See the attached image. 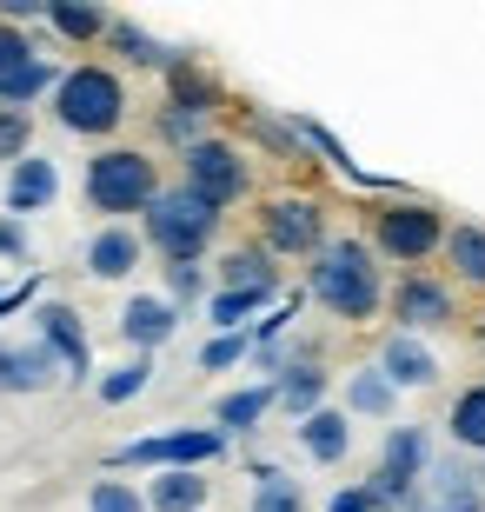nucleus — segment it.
Returning a JSON list of instances; mask_svg holds the SVG:
<instances>
[{
  "mask_svg": "<svg viewBox=\"0 0 485 512\" xmlns=\"http://www.w3.org/2000/svg\"><path fill=\"white\" fill-rule=\"evenodd\" d=\"M54 114L67 133H113L127 120V87L107 67H74L54 80Z\"/></svg>",
  "mask_w": 485,
  "mask_h": 512,
  "instance_id": "nucleus-2",
  "label": "nucleus"
},
{
  "mask_svg": "<svg viewBox=\"0 0 485 512\" xmlns=\"http://www.w3.org/2000/svg\"><path fill=\"white\" fill-rule=\"evenodd\" d=\"M313 293L333 306L339 320H366L379 313V266L359 240H326L319 247V266H313Z\"/></svg>",
  "mask_w": 485,
  "mask_h": 512,
  "instance_id": "nucleus-1",
  "label": "nucleus"
},
{
  "mask_svg": "<svg viewBox=\"0 0 485 512\" xmlns=\"http://www.w3.org/2000/svg\"><path fill=\"white\" fill-rule=\"evenodd\" d=\"M226 453V433L213 426H193V433H160V439H133L113 453V466H167V473H193L206 459Z\"/></svg>",
  "mask_w": 485,
  "mask_h": 512,
  "instance_id": "nucleus-5",
  "label": "nucleus"
},
{
  "mask_svg": "<svg viewBox=\"0 0 485 512\" xmlns=\"http://www.w3.org/2000/svg\"><path fill=\"white\" fill-rule=\"evenodd\" d=\"M419 466H426V433H419V426H399V433L386 439V453H379V479H373L379 506H386V499H412Z\"/></svg>",
  "mask_w": 485,
  "mask_h": 512,
  "instance_id": "nucleus-9",
  "label": "nucleus"
},
{
  "mask_svg": "<svg viewBox=\"0 0 485 512\" xmlns=\"http://www.w3.org/2000/svg\"><path fill=\"white\" fill-rule=\"evenodd\" d=\"M299 439H306V453L313 459H346V446H353V426H346V413H306L299 419Z\"/></svg>",
  "mask_w": 485,
  "mask_h": 512,
  "instance_id": "nucleus-19",
  "label": "nucleus"
},
{
  "mask_svg": "<svg viewBox=\"0 0 485 512\" xmlns=\"http://www.w3.org/2000/svg\"><path fill=\"white\" fill-rule=\"evenodd\" d=\"M167 286H173V300H193L200 293V266H167Z\"/></svg>",
  "mask_w": 485,
  "mask_h": 512,
  "instance_id": "nucleus-36",
  "label": "nucleus"
},
{
  "mask_svg": "<svg viewBox=\"0 0 485 512\" xmlns=\"http://www.w3.org/2000/svg\"><path fill=\"white\" fill-rule=\"evenodd\" d=\"M54 87V67L34 54V40H20L14 27H0V107H27L34 94H47Z\"/></svg>",
  "mask_w": 485,
  "mask_h": 512,
  "instance_id": "nucleus-7",
  "label": "nucleus"
},
{
  "mask_svg": "<svg viewBox=\"0 0 485 512\" xmlns=\"http://www.w3.org/2000/svg\"><path fill=\"white\" fill-rule=\"evenodd\" d=\"M346 406L353 413H392V386H386V373H353V386H346Z\"/></svg>",
  "mask_w": 485,
  "mask_h": 512,
  "instance_id": "nucleus-27",
  "label": "nucleus"
},
{
  "mask_svg": "<svg viewBox=\"0 0 485 512\" xmlns=\"http://www.w3.org/2000/svg\"><path fill=\"white\" fill-rule=\"evenodd\" d=\"M240 353H246V333H213L206 353H200V366H206V373H220V366H233Z\"/></svg>",
  "mask_w": 485,
  "mask_h": 512,
  "instance_id": "nucleus-34",
  "label": "nucleus"
},
{
  "mask_svg": "<svg viewBox=\"0 0 485 512\" xmlns=\"http://www.w3.org/2000/svg\"><path fill=\"white\" fill-rule=\"evenodd\" d=\"M54 193H60V173L54 160H14V173H7V213H40V207H54Z\"/></svg>",
  "mask_w": 485,
  "mask_h": 512,
  "instance_id": "nucleus-11",
  "label": "nucleus"
},
{
  "mask_svg": "<svg viewBox=\"0 0 485 512\" xmlns=\"http://www.w3.org/2000/svg\"><path fill=\"white\" fill-rule=\"evenodd\" d=\"M133 266H140V233L133 227L94 233V247H87V273H94V280H127Z\"/></svg>",
  "mask_w": 485,
  "mask_h": 512,
  "instance_id": "nucleus-15",
  "label": "nucleus"
},
{
  "mask_svg": "<svg viewBox=\"0 0 485 512\" xmlns=\"http://www.w3.org/2000/svg\"><path fill=\"white\" fill-rule=\"evenodd\" d=\"M0 160H27V114L0 107Z\"/></svg>",
  "mask_w": 485,
  "mask_h": 512,
  "instance_id": "nucleus-33",
  "label": "nucleus"
},
{
  "mask_svg": "<svg viewBox=\"0 0 485 512\" xmlns=\"http://www.w3.org/2000/svg\"><path fill=\"white\" fill-rule=\"evenodd\" d=\"M253 512H306V499H299V486H293L286 473L260 466V493H253Z\"/></svg>",
  "mask_w": 485,
  "mask_h": 512,
  "instance_id": "nucleus-26",
  "label": "nucleus"
},
{
  "mask_svg": "<svg viewBox=\"0 0 485 512\" xmlns=\"http://www.w3.org/2000/svg\"><path fill=\"white\" fill-rule=\"evenodd\" d=\"M20 300H27V293H7V300H0V313H7V306H20Z\"/></svg>",
  "mask_w": 485,
  "mask_h": 512,
  "instance_id": "nucleus-39",
  "label": "nucleus"
},
{
  "mask_svg": "<svg viewBox=\"0 0 485 512\" xmlns=\"http://www.w3.org/2000/svg\"><path fill=\"white\" fill-rule=\"evenodd\" d=\"M54 353L47 346H0V393H40L54 380Z\"/></svg>",
  "mask_w": 485,
  "mask_h": 512,
  "instance_id": "nucleus-14",
  "label": "nucleus"
},
{
  "mask_svg": "<svg viewBox=\"0 0 485 512\" xmlns=\"http://www.w3.org/2000/svg\"><path fill=\"white\" fill-rule=\"evenodd\" d=\"M213 227H220V207H206L200 193H187V187L153 193V200H147V240L167 253L173 266L200 260V247L213 240Z\"/></svg>",
  "mask_w": 485,
  "mask_h": 512,
  "instance_id": "nucleus-3",
  "label": "nucleus"
},
{
  "mask_svg": "<svg viewBox=\"0 0 485 512\" xmlns=\"http://www.w3.org/2000/svg\"><path fill=\"white\" fill-rule=\"evenodd\" d=\"M187 193H200L206 207H233L246 193V160L226 140H200L187 147Z\"/></svg>",
  "mask_w": 485,
  "mask_h": 512,
  "instance_id": "nucleus-6",
  "label": "nucleus"
},
{
  "mask_svg": "<svg viewBox=\"0 0 485 512\" xmlns=\"http://www.w3.org/2000/svg\"><path fill=\"white\" fill-rule=\"evenodd\" d=\"M20 247H27V240H20V227H14V220H0V253H20Z\"/></svg>",
  "mask_w": 485,
  "mask_h": 512,
  "instance_id": "nucleus-38",
  "label": "nucleus"
},
{
  "mask_svg": "<svg viewBox=\"0 0 485 512\" xmlns=\"http://www.w3.org/2000/svg\"><path fill=\"white\" fill-rule=\"evenodd\" d=\"M319 393H326V373H313V366H286V380L273 386V399H280L286 413H319Z\"/></svg>",
  "mask_w": 485,
  "mask_h": 512,
  "instance_id": "nucleus-22",
  "label": "nucleus"
},
{
  "mask_svg": "<svg viewBox=\"0 0 485 512\" xmlns=\"http://www.w3.org/2000/svg\"><path fill=\"white\" fill-rule=\"evenodd\" d=\"M87 512H147V499L133 493L127 479H100L94 499H87Z\"/></svg>",
  "mask_w": 485,
  "mask_h": 512,
  "instance_id": "nucleus-31",
  "label": "nucleus"
},
{
  "mask_svg": "<svg viewBox=\"0 0 485 512\" xmlns=\"http://www.w3.org/2000/svg\"><path fill=\"white\" fill-rule=\"evenodd\" d=\"M319 227H326V220H319L313 200H273L266 220H260V233H266V247H273V253H313Z\"/></svg>",
  "mask_w": 485,
  "mask_h": 512,
  "instance_id": "nucleus-10",
  "label": "nucleus"
},
{
  "mask_svg": "<svg viewBox=\"0 0 485 512\" xmlns=\"http://www.w3.org/2000/svg\"><path fill=\"white\" fill-rule=\"evenodd\" d=\"M0 14H7V20H34L40 7H34V0H0Z\"/></svg>",
  "mask_w": 485,
  "mask_h": 512,
  "instance_id": "nucleus-37",
  "label": "nucleus"
},
{
  "mask_svg": "<svg viewBox=\"0 0 485 512\" xmlns=\"http://www.w3.org/2000/svg\"><path fill=\"white\" fill-rule=\"evenodd\" d=\"M379 373H386L392 393H399V386H432L439 380V360H432L412 333H399V340H386V353H379Z\"/></svg>",
  "mask_w": 485,
  "mask_h": 512,
  "instance_id": "nucleus-13",
  "label": "nucleus"
},
{
  "mask_svg": "<svg viewBox=\"0 0 485 512\" xmlns=\"http://www.w3.org/2000/svg\"><path fill=\"white\" fill-rule=\"evenodd\" d=\"M220 280H226V293H260V300H273L280 266L266 260L260 247H240V253H226V260H220Z\"/></svg>",
  "mask_w": 485,
  "mask_h": 512,
  "instance_id": "nucleus-18",
  "label": "nucleus"
},
{
  "mask_svg": "<svg viewBox=\"0 0 485 512\" xmlns=\"http://www.w3.org/2000/svg\"><path fill=\"white\" fill-rule=\"evenodd\" d=\"M439 240H446V227H439V213L419 207V200H399V207L379 213V247H386L392 260H426Z\"/></svg>",
  "mask_w": 485,
  "mask_h": 512,
  "instance_id": "nucleus-8",
  "label": "nucleus"
},
{
  "mask_svg": "<svg viewBox=\"0 0 485 512\" xmlns=\"http://www.w3.org/2000/svg\"><path fill=\"white\" fill-rule=\"evenodd\" d=\"M253 306H260V293H213V326H220V333H240V320L246 313H253Z\"/></svg>",
  "mask_w": 485,
  "mask_h": 512,
  "instance_id": "nucleus-32",
  "label": "nucleus"
},
{
  "mask_svg": "<svg viewBox=\"0 0 485 512\" xmlns=\"http://www.w3.org/2000/svg\"><path fill=\"white\" fill-rule=\"evenodd\" d=\"M173 300H153V293H140V300H127V313H120V333H127L133 346H167L173 340Z\"/></svg>",
  "mask_w": 485,
  "mask_h": 512,
  "instance_id": "nucleus-17",
  "label": "nucleus"
},
{
  "mask_svg": "<svg viewBox=\"0 0 485 512\" xmlns=\"http://www.w3.org/2000/svg\"><path fill=\"white\" fill-rule=\"evenodd\" d=\"M392 313L419 333V326H446L452 320V293L439 280H406L399 286V300H392Z\"/></svg>",
  "mask_w": 485,
  "mask_h": 512,
  "instance_id": "nucleus-16",
  "label": "nucleus"
},
{
  "mask_svg": "<svg viewBox=\"0 0 485 512\" xmlns=\"http://www.w3.org/2000/svg\"><path fill=\"white\" fill-rule=\"evenodd\" d=\"M147 380H153V366L133 360V366H120V373H107V380H100V399H107V406H127L133 393H147Z\"/></svg>",
  "mask_w": 485,
  "mask_h": 512,
  "instance_id": "nucleus-30",
  "label": "nucleus"
},
{
  "mask_svg": "<svg viewBox=\"0 0 485 512\" xmlns=\"http://www.w3.org/2000/svg\"><path fill=\"white\" fill-rule=\"evenodd\" d=\"M452 439H459V446H485V386H472V393L452 406Z\"/></svg>",
  "mask_w": 485,
  "mask_h": 512,
  "instance_id": "nucleus-28",
  "label": "nucleus"
},
{
  "mask_svg": "<svg viewBox=\"0 0 485 512\" xmlns=\"http://www.w3.org/2000/svg\"><path fill=\"white\" fill-rule=\"evenodd\" d=\"M326 512H379V493H373V486H346V493H333Z\"/></svg>",
  "mask_w": 485,
  "mask_h": 512,
  "instance_id": "nucleus-35",
  "label": "nucleus"
},
{
  "mask_svg": "<svg viewBox=\"0 0 485 512\" xmlns=\"http://www.w3.org/2000/svg\"><path fill=\"white\" fill-rule=\"evenodd\" d=\"M452 266H459V273H466V280H479L485 286V233L479 227H452Z\"/></svg>",
  "mask_w": 485,
  "mask_h": 512,
  "instance_id": "nucleus-29",
  "label": "nucleus"
},
{
  "mask_svg": "<svg viewBox=\"0 0 485 512\" xmlns=\"http://www.w3.org/2000/svg\"><path fill=\"white\" fill-rule=\"evenodd\" d=\"M47 20H54L67 40H94V34H107V14H100V7H87V0H54V7H47Z\"/></svg>",
  "mask_w": 485,
  "mask_h": 512,
  "instance_id": "nucleus-24",
  "label": "nucleus"
},
{
  "mask_svg": "<svg viewBox=\"0 0 485 512\" xmlns=\"http://www.w3.org/2000/svg\"><path fill=\"white\" fill-rule=\"evenodd\" d=\"M153 160L133 147H107L94 153V167H87V200H94V213H147L153 200Z\"/></svg>",
  "mask_w": 485,
  "mask_h": 512,
  "instance_id": "nucleus-4",
  "label": "nucleus"
},
{
  "mask_svg": "<svg viewBox=\"0 0 485 512\" xmlns=\"http://www.w3.org/2000/svg\"><path fill=\"white\" fill-rule=\"evenodd\" d=\"M107 40H113V47H120L127 60H133V67H167V60H173L167 47H160L153 34H140L133 20H107Z\"/></svg>",
  "mask_w": 485,
  "mask_h": 512,
  "instance_id": "nucleus-23",
  "label": "nucleus"
},
{
  "mask_svg": "<svg viewBox=\"0 0 485 512\" xmlns=\"http://www.w3.org/2000/svg\"><path fill=\"white\" fill-rule=\"evenodd\" d=\"M40 340H47V353H54L74 380L87 373V333H80L74 306H40Z\"/></svg>",
  "mask_w": 485,
  "mask_h": 512,
  "instance_id": "nucleus-12",
  "label": "nucleus"
},
{
  "mask_svg": "<svg viewBox=\"0 0 485 512\" xmlns=\"http://www.w3.org/2000/svg\"><path fill=\"white\" fill-rule=\"evenodd\" d=\"M153 512H200L206 506V479L200 473H160L153 479V493H147Z\"/></svg>",
  "mask_w": 485,
  "mask_h": 512,
  "instance_id": "nucleus-21",
  "label": "nucleus"
},
{
  "mask_svg": "<svg viewBox=\"0 0 485 512\" xmlns=\"http://www.w3.org/2000/svg\"><path fill=\"white\" fill-rule=\"evenodd\" d=\"M419 512H479V486H472V473L439 466V473H432V493L419 499Z\"/></svg>",
  "mask_w": 485,
  "mask_h": 512,
  "instance_id": "nucleus-20",
  "label": "nucleus"
},
{
  "mask_svg": "<svg viewBox=\"0 0 485 512\" xmlns=\"http://www.w3.org/2000/svg\"><path fill=\"white\" fill-rule=\"evenodd\" d=\"M266 406H273V386H246V393H226V399H220V426H226V433H246V426H260Z\"/></svg>",
  "mask_w": 485,
  "mask_h": 512,
  "instance_id": "nucleus-25",
  "label": "nucleus"
}]
</instances>
